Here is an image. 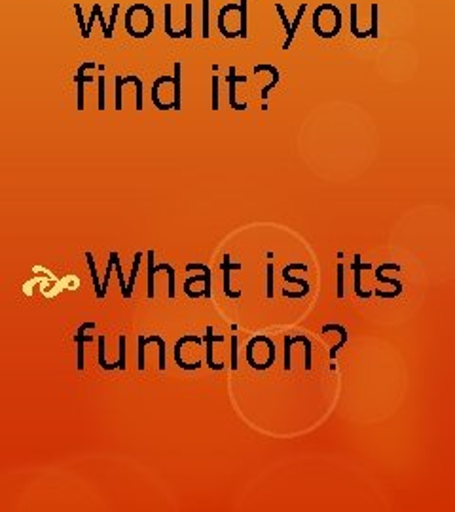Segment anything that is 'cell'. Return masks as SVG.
Returning a JSON list of instances; mask_svg holds the SVG:
<instances>
[{"instance_id": "6da1fadb", "label": "cell", "mask_w": 455, "mask_h": 512, "mask_svg": "<svg viewBox=\"0 0 455 512\" xmlns=\"http://www.w3.org/2000/svg\"><path fill=\"white\" fill-rule=\"evenodd\" d=\"M275 10H277V14H279V18H281V23H283V27H285V31H287V40L283 42V50H289L292 46L294 35H296V31H298V27H300L302 16H304V14H306V10H308V4H300L298 14H296L294 21H289V19H287L285 8H283L281 4H275Z\"/></svg>"}, {"instance_id": "7a4b0ae2", "label": "cell", "mask_w": 455, "mask_h": 512, "mask_svg": "<svg viewBox=\"0 0 455 512\" xmlns=\"http://www.w3.org/2000/svg\"><path fill=\"white\" fill-rule=\"evenodd\" d=\"M237 82H247V76H236V67H230L228 76H226V84H228V103L234 110H247V103H237L236 101V84Z\"/></svg>"}, {"instance_id": "3957f363", "label": "cell", "mask_w": 455, "mask_h": 512, "mask_svg": "<svg viewBox=\"0 0 455 512\" xmlns=\"http://www.w3.org/2000/svg\"><path fill=\"white\" fill-rule=\"evenodd\" d=\"M220 268H222V274H224V294H226L228 298H232V300H237V298L241 296V291H232V287H230V275H232V272H239V270H241V264H232L230 255L226 253Z\"/></svg>"}, {"instance_id": "277c9868", "label": "cell", "mask_w": 455, "mask_h": 512, "mask_svg": "<svg viewBox=\"0 0 455 512\" xmlns=\"http://www.w3.org/2000/svg\"><path fill=\"white\" fill-rule=\"evenodd\" d=\"M188 342H194V344H198V346L203 344V340L198 338V336H190V334L182 336L181 340H177V344H175V363H177V366L182 368V370H200V361H198V363H194V365H186V363H184V361L181 359L182 346H184V344H188Z\"/></svg>"}, {"instance_id": "5b68a950", "label": "cell", "mask_w": 455, "mask_h": 512, "mask_svg": "<svg viewBox=\"0 0 455 512\" xmlns=\"http://www.w3.org/2000/svg\"><path fill=\"white\" fill-rule=\"evenodd\" d=\"M205 346H207V366L211 370H222L224 365H217L213 361V342H224V336H213V327H207V334H205Z\"/></svg>"}, {"instance_id": "8992f818", "label": "cell", "mask_w": 455, "mask_h": 512, "mask_svg": "<svg viewBox=\"0 0 455 512\" xmlns=\"http://www.w3.org/2000/svg\"><path fill=\"white\" fill-rule=\"evenodd\" d=\"M351 270L355 272V293H357V296H359V298H370L372 293H363V291H361V272H363V270H372V266H370V264H363V262H361V255H355V262H353Z\"/></svg>"}, {"instance_id": "52a82bcc", "label": "cell", "mask_w": 455, "mask_h": 512, "mask_svg": "<svg viewBox=\"0 0 455 512\" xmlns=\"http://www.w3.org/2000/svg\"><path fill=\"white\" fill-rule=\"evenodd\" d=\"M239 10V4H226V6H222L219 12V31L222 33V37L224 38H236L239 37V33L237 31H228L226 29V14L228 12H236Z\"/></svg>"}, {"instance_id": "ba28073f", "label": "cell", "mask_w": 455, "mask_h": 512, "mask_svg": "<svg viewBox=\"0 0 455 512\" xmlns=\"http://www.w3.org/2000/svg\"><path fill=\"white\" fill-rule=\"evenodd\" d=\"M173 86H175V90H173V109L181 110L182 109V65L181 63H175V74H173Z\"/></svg>"}, {"instance_id": "9c48e42d", "label": "cell", "mask_w": 455, "mask_h": 512, "mask_svg": "<svg viewBox=\"0 0 455 512\" xmlns=\"http://www.w3.org/2000/svg\"><path fill=\"white\" fill-rule=\"evenodd\" d=\"M385 270H393V272H399L401 270V266L399 264H382L376 272H374V277L380 281V283H387V285H393V287H397V289H402L401 281H397V279H387L383 272Z\"/></svg>"}, {"instance_id": "30bf717a", "label": "cell", "mask_w": 455, "mask_h": 512, "mask_svg": "<svg viewBox=\"0 0 455 512\" xmlns=\"http://www.w3.org/2000/svg\"><path fill=\"white\" fill-rule=\"evenodd\" d=\"M171 10H173V6L167 2L164 6L165 35L169 38H173V40H177V38H184V33H182V31H175V29H173V25H171Z\"/></svg>"}, {"instance_id": "8fae6325", "label": "cell", "mask_w": 455, "mask_h": 512, "mask_svg": "<svg viewBox=\"0 0 455 512\" xmlns=\"http://www.w3.org/2000/svg\"><path fill=\"white\" fill-rule=\"evenodd\" d=\"M304 336H285V370L289 372L292 368L291 353L294 344H300Z\"/></svg>"}, {"instance_id": "7c38bea8", "label": "cell", "mask_w": 455, "mask_h": 512, "mask_svg": "<svg viewBox=\"0 0 455 512\" xmlns=\"http://www.w3.org/2000/svg\"><path fill=\"white\" fill-rule=\"evenodd\" d=\"M148 298H154V277H156V266H154V251H148Z\"/></svg>"}, {"instance_id": "4fadbf2b", "label": "cell", "mask_w": 455, "mask_h": 512, "mask_svg": "<svg viewBox=\"0 0 455 512\" xmlns=\"http://www.w3.org/2000/svg\"><path fill=\"white\" fill-rule=\"evenodd\" d=\"M349 10H351V16H349V29H351V35L355 38H368V35L366 33H361L359 31V27H357V4L353 2L351 6H349Z\"/></svg>"}, {"instance_id": "5bb4252c", "label": "cell", "mask_w": 455, "mask_h": 512, "mask_svg": "<svg viewBox=\"0 0 455 512\" xmlns=\"http://www.w3.org/2000/svg\"><path fill=\"white\" fill-rule=\"evenodd\" d=\"M184 38H192V31H194V25H192V16H194V6L192 4H186L184 8Z\"/></svg>"}, {"instance_id": "9a60e30c", "label": "cell", "mask_w": 455, "mask_h": 512, "mask_svg": "<svg viewBox=\"0 0 455 512\" xmlns=\"http://www.w3.org/2000/svg\"><path fill=\"white\" fill-rule=\"evenodd\" d=\"M247 2L249 0H239V16H241V25H239V37L247 38Z\"/></svg>"}, {"instance_id": "2e32d148", "label": "cell", "mask_w": 455, "mask_h": 512, "mask_svg": "<svg viewBox=\"0 0 455 512\" xmlns=\"http://www.w3.org/2000/svg\"><path fill=\"white\" fill-rule=\"evenodd\" d=\"M372 27H370V37L378 38L380 35V6L374 2L372 4Z\"/></svg>"}, {"instance_id": "e0dca14e", "label": "cell", "mask_w": 455, "mask_h": 512, "mask_svg": "<svg viewBox=\"0 0 455 512\" xmlns=\"http://www.w3.org/2000/svg\"><path fill=\"white\" fill-rule=\"evenodd\" d=\"M146 344H152V342H156L158 346H160V370H165V342L160 338V336H150V338H145Z\"/></svg>"}, {"instance_id": "ac0fdd59", "label": "cell", "mask_w": 455, "mask_h": 512, "mask_svg": "<svg viewBox=\"0 0 455 512\" xmlns=\"http://www.w3.org/2000/svg\"><path fill=\"white\" fill-rule=\"evenodd\" d=\"M283 279H285V281H289V283H294V285H300V287H302V293H310V283H308V281H304V279H296V277H292V275L287 274V272H283Z\"/></svg>"}, {"instance_id": "d6986e66", "label": "cell", "mask_w": 455, "mask_h": 512, "mask_svg": "<svg viewBox=\"0 0 455 512\" xmlns=\"http://www.w3.org/2000/svg\"><path fill=\"white\" fill-rule=\"evenodd\" d=\"M203 38H209V0H203Z\"/></svg>"}, {"instance_id": "ffe728a7", "label": "cell", "mask_w": 455, "mask_h": 512, "mask_svg": "<svg viewBox=\"0 0 455 512\" xmlns=\"http://www.w3.org/2000/svg\"><path fill=\"white\" fill-rule=\"evenodd\" d=\"M344 264H338V281H336V294L338 298H344Z\"/></svg>"}, {"instance_id": "44dd1931", "label": "cell", "mask_w": 455, "mask_h": 512, "mask_svg": "<svg viewBox=\"0 0 455 512\" xmlns=\"http://www.w3.org/2000/svg\"><path fill=\"white\" fill-rule=\"evenodd\" d=\"M139 262H141V253H137L135 256V264H133V274H131V283H129L128 289H126V293L124 296L129 298V294H131V289H133V281H135V277H137V272H139Z\"/></svg>"}, {"instance_id": "7402d4cb", "label": "cell", "mask_w": 455, "mask_h": 512, "mask_svg": "<svg viewBox=\"0 0 455 512\" xmlns=\"http://www.w3.org/2000/svg\"><path fill=\"white\" fill-rule=\"evenodd\" d=\"M145 336H139V370H145Z\"/></svg>"}, {"instance_id": "603a6c76", "label": "cell", "mask_w": 455, "mask_h": 512, "mask_svg": "<svg viewBox=\"0 0 455 512\" xmlns=\"http://www.w3.org/2000/svg\"><path fill=\"white\" fill-rule=\"evenodd\" d=\"M219 109V76H213V110Z\"/></svg>"}, {"instance_id": "cb8c5ba5", "label": "cell", "mask_w": 455, "mask_h": 512, "mask_svg": "<svg viewBox=\"0 0 455 512\" xmlns=\"http://www.w3.org/2000/svg\"><path fill=\"white\" fill-rule=\"evenodd\" d=\"M300 344H304V346H306V370H311V342L306 338V336H304Z\"/></svg>"}, {"instance_id": "d4e9b609", "label": "cell", "mask_w": 455, "mask_h": 512, "mask_svg": "<svg viewBox=\"0 0 455 512\" xmlns=\"http://www.w3.org/2000/svg\"><path fill=\"white\" fill-rule=\"evenodd\" d=\"M334 330H336V332H340L342 336H347L346 327H342V325H325V327H323V334H327V332H334Z\"/></svg>"}, {"instance_id": "484cf974", "label": "cell", "mask_w": 455, "mask_h": 512, "mask_svg": "<svg viewBox=\"0 0 455 512\" xmlns=\"http://www.w3.org/2000/svg\"><path fill=\"white\" fill-rule=\"evenodd\" d=\"M190 287H192V285H190L188 281H184V293H186V296H188V298H194V300H198V298H201V296H203V291H201V293H196V291H192Z\"/></svg>"}, {"instance_id": "4316f807", "label": "cell", "mask_w": 455, "mask_h": 512, "mask_svg": "<svg viewBox=\"0 0 455 512\" xmlns=\"http://www.w3.org/2000/svg\"><path fill=\"white\" fill-rule=\"evenodd\" d=\"M268 298H273V264H268Z\"/></svg>"}, {"instance_id": "83f0119b", "label": "cell", "mask_w": 455, "mask_h": 512, "mask_svg": "<svg viewBox=\"0 0 455 512\" xmlns=\"http://www.w3.org/2000/svg\"><path fill=\"white\" fill-rule=\"evenodd\" d=\"M232 370H237V336H232Z\"/></svg>"}, {"instance_id": "f1b7e54d", "label": "cell", "mask_w": 455, "mask_h": 512, "mask_svg": "<svg viewBox=\"0 0 455 512\" xmlns=\"http://www.w3.org/2000/svg\"><path fill=\"white\" fill-rule=\"evenodd\" d=\"M401 293V289H397L395 293H383V291H380V289H378V291H374V294H376V296H380V298H387V300H389V298H397V296H399V294Z\"/></svg>"}]
</instances>
